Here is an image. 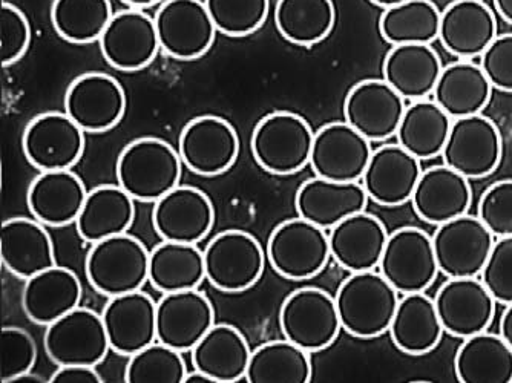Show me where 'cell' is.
Returning a JSON list of instances; mask_svg holds the SVG:
<instances>
[{"label": "cell", "instance_id": "cell-1", "mask_svg": "<svg viewBox=\"0 0 512 383\" xmlns=\"http://www.w3.org/2000/svg\"><path fill=\"white\" fill-rule=\"evenodd\" d=\"M342 330L359 339L387 333L399 304V292L381 272L352 273L335 296Z\"/></svg>", "mask_w": 512, "mask_h": 383}, {"label": "cell", "instance_id": "cell-2", "mask_svg": "<svg viewBox=\"0 0 512 383\" xmlns=\"http://www.w3.org/2000/svg\"><path fill=\"white\" fill-rule=\"evenodd\" d=\"M180 152L168 141L145 137L132 141L117 161V180L135 201L157 203L181 180Z\"/></svg>", "mask_w": 512, "mask_h": 383}, {"label": "cell", "instance_id": "cell-3", "mask_svg": "<svg viewBox=\"0 0 512 383\" xmlns=\"http://www.w3.org/2000/svg\"><path fill=\"white\" fill-rule=\"evenodd\" d=\"M315 132L306 118L295 112L266 115L252 134L250 148L256 163L272 175L301 172L312 157Z\"/></svg>", "mask_w": 512, "mask_h": 383}, {"label": "cell", "instance_id": "cell-4", "mask_svg": "<svg viewBox=\"0 0 512 383\" xmlns=\"http://www.w3.org/2000/svg\"><path fill=\"white\" fill-rule=\"evenodd\" d=\"M149 259L145 244L123 233L92 246L86 256V276L100 295H126L142 290L149 281Z\"/></svg>", "mask_w": 512, "mask_h": 383}, {"label": "cell", "instance_id": "cell-5", "mask_svg": "<svg viewBox=\"0 0 512 383\" xmlns=\"http://www.w3.org/2000/svg\"><path fill=\"white\" fill-rule=\"evenodd\" d=\"M267 258L273 270L290 281L315 278L332 258L329 233L301 217L284 221L270 235Z\"/></svg>", "mask_w": 512, "mask_h": 383}, {"label": "cell", "instance_id": "cell-6", "mask_svg": "<svg viewBox=\"0 0 512 383\" xmlns=\"http://www.w3.org/2000/svg\"><path fill=\"white\" fill-rule=\"evenodd\" d=\"M279 327L287 341L309 353L329 348L342 330L335 298L316 287H304L287 296L279 310Z\"/></svg>", "mask_w": 512, "mask_h": 383}, {"label": "cell", "instance_id": "cell-7", "mask_svg": "<svg viewBox=\"0 0 512 383\" xmlns=\"http://www.w3.org/2000/svg\"><path fill=\"white\" fill-rule=\"evenodd\" d=\"M204 267L207 281L220 292H246L263 276L266 253L250 233L226 230L207 244Z\"/></svg>", "mask_w": 512, "mask_h": 383}, {"label": "cell", "instance_id": "cell-8", "mask_svg": "<svg viewBox=\"0 0 512 383\" xmlns=\"http://www.w3.org/2000/svg\"><path fill=\"white\" fill-rule=\"evenodd\" d=\"M379 272L401 295L425 293L439 275L433 238L417 227H402L388 236Z\"/></svg>", "mask_w": 512, "mask_h": 383}, {"label": "cell", "instance_id": "cell-9", "mask_svg": "<svg viewBox=\"0 0 512 383\" xmlns=\"http://www.w3.org/2000/svg\"><path fill=\"white\" fill-rule=\"evenodd\" d=\"M502 134L491 118L477 114L453 120L442 160L468 180L490 177L500 166Z\"/></svg>", "mask_w": 512, "mask_h": 383}, {"label": "cell", "instance_id": "cell-10", "mask_svg": "<svg viewBox=\"0 0 512 383\" xmlns=\"http://www.w3.org/2000/svg\"><path fill=\"white\" fill-rule=\"evenodd\" d=\"M43 341L46 354L59 367H97L111 350L102 315L86 307H77L48 325Z\"/></svg>", "mask_w": 512, "mask_h": 383}, {"label": "cell", "instance_id": "cell-11", "mask_svg": "<svg viewBox=\"0 0 512 383\" xmlns=\"http://www.w3.org/2000/svg\"><path fill=\"white\" fill-rule=\"evenodd\" d=\"M431 238L439 272L448 278L480 276L496 243L482 220L468 213L437 226Z\"/></svg>", "mask_w": 512, "mask_h": 383}, {"label": "cell", "instance_id": "cell-12", "mask_svg": "<svg viewBox=\"0 0 512 383\" xmlns=\"http://www.w3.org/2000/svg\"><path fill=\"white\" fill-rule=\"evenodd\" d=\"M22 148L39 171H66L85 152V131L66 112H45L28 123Z\"/></svg>", "mask_w": 512, "mask_h": 383}, {"label": "cell", "instance_id": "cell-13", "mask_svg": "<svg viewBox=\"0 0 512 383\" xmlns=\"http://www.w3.org/2000/svg\"><path fill=\"white\" fill-rule=\"evenodd\" d=\"M155 25L161 50L178 60L200 59L217 36L203 0H166L155 16Z\"/></svg>", "mask_w": 512, "mask_h": 383}, {"label": "cell", "instance_id": "cell-14", "mask_svg": "<svg viewBox=\"0 0 512 383\" xmlns=\"http://www.w3.org/2000/svg\"><path fill=\"white\" fill-rule=\"evenodd\" d=\"M178 152L189 171L201 177H217L234 166L240 154V138L234 126L217 115L194 118L184 126Z\"/></svg>", "mask_w": 512, "mask_h": 383}, {"label": "cell", "instance_id": "cell-15", "mask_svg": "<svg viewBox=\"0 0 512 383\" xmlns=\"http://www.w3.org/2000/svg\"><path fill=\"white\" fill-rule=\"evenodd\" d=\"M434 304L445 333L454 338L467 339L483 333L496 316V299L479 278H448Z\"/></svg>", "mask_w": 512, "mask_h": 383}, {"label": "cell", "instance_id": "cell-16", "mask_svg": "<svg viewBox=\"0 0 512 383\" xmlns=\"http://www.w3.org/2000/svg\"><path fill=\"white\" fill-rule=\"evenodd\" d=\"M126 94L119 80L103 73L77 77L65 94V112L85 132L100 134L122 122Z\"/></svg>", "mask_w": 512, "mask_h": 383}, {"label": "cell", "instance_id": "cell-17", "mask_svg": "<svg viewBox=\"0 0 512 383\" xmlns=\"http://www.w3.org/2000/svg\"><path fill=\"white\" fill-rule=\"evenodd\" d=\"M99 42L106 62L125 73L151 65L161 50L155 19L135 8L115 13Z\"/></svg>", "mask_w": 512, "mask_h": 383}, {"label": "cell", "instance_id": "cell-18", "mask_svg": "<svg viewBox=\"0 0 512 383\" xmlns=\"http://www.w3.org/2000/svg\"><path fill=\"white\" fill-rule=\"evenodd\" d=\"M405 99L385 80L356 83L344 103L345 122L370 141H385L398 134Z\"/></svg>", "mask_w": 512, "mask_h": 383}, {"label": "cell", "instance_id": "cell-19", "mask_svg": "<svg viewBox=\"0 0 512 383\" xmlns=\"http://www.w3.org/2000/svg\"><path fill=\"white\" fill-rule=\"evenodd\" d=\"M371 154L370 140L347 122H335L316 132L310 164L316 177L352 183L364 177Z\"/></svg>", "mask_w": 512, "mask_h": 383}, {"label": "cell", "instance_id": "cell-20", "mask_svg": "<svg viewBox=\"0 0 512 383\" xmlns=\"http://www.w3.org/2000/svg\"><path fill=\"white\" fill-rule=\"evenodd\" d=\"M214 223V204L197 187H175L152 210V224L163 241L198 244L211 232Z\"/></svg>", "mask_w": 512, "mask_h": 383}, {"label": "cell", "instance_id": "cell-21", "mask_svg": "<svg viewBox=\"0 0 512 383\" xmlns=\"http://www.w3.org/2000/svg\"><path fill=\"white\" fill-rule=\"evenodd\" d=\"M215 325L214 305L194 290L163 293L157 304V341L186 353Z\"/></svg>", "mask_w": 512, "mask_h": 383}, {"label": "cell", "instance_id": "cell-22", "mask_svg": "<svg viewBox=\"0 0 512 383\" xmlns=\"http://www.w3.org/2000/svg\"><path fill=\"white\" fill-rule=\"evenodd\" d=\"M102 318L111 350L120 356H134L157 342V304L142 290L109 298Z\"/></svg>", "mask_w": 512, "mask_h": 383}, {"label": "cell", "instance_id": "cell-23", "mask_svg": "<svg viewBox=\"0 0 512 383\" xmlns=\"http://www.w3.org/2000/svg\"><path fill=\"white\" fill-rule=\"evenodd\" d=\"M422 172L421 160L407 149L384 145L371 154L362 186L379 206L398 207L411 201Z\"/></svg>", "mask_w": 512, "mask_h": 383}, {"label": "cell", "instance_id": "cell-24", "mask_svg": "<svg viewBox=\"0 0 512 383\" xmlns=\"http://www.w3.org/2000/svg\"><path fill=\"white\" fill-rule=\"evenodd\" d=\"M497 36L496 16L483 0H456L442 11L440 42L459 59L482 56Z\"/></svg>", "mask_w": 512, "mask_h": 383}, {"label": "cell", "instance_id": "cell-25", "mask_svg": "<svg viewBox=\"0 0 512 383\" xmlns=\"http://www.w3.org/2000/svg\"><path fill=\"white\" fill-rule=\"evenodd\" d=\"M388 233L385 224L371 213H355L330 229L332 258L350 273L379 269Z\"/></svg>", "mask_w": 512, "mask_h": 383}, {"label": "cell", "instance_id": "cell-26", "mask_svg": "<svg viewBox=\"0 0 512 383\" xmlns=\"http://www.w3.org/2000/svg\"><path fill=\"white\" fill-rule=\"evenodd\" d=\"M414 212L433 226L467 215L473 203L470 181L447 164L422 172L411 197Z\"/></svg>", "mask_w": 512, "mask_h": 383}, {"label": "cell", "instance_id": "cell-27", "mask_svg": "<svg viewBox=\"0 0 512 383\" xmlns=\"http://www.w3.org/2000/svg\"><path fill=\"white\" fill-rule=\"evenodd\" d=\"M368 195L358 181L341 183L315 177L302 183L296 192L298 215L324 230L333 229L345 218L367 207Z\"/></svg>", "mask_w": 512, "mask_h": 383}, {"label": "cell", "instance_id": "cell-28", "mask_svg": "<svg viewBox=\"0 0 512 383\" xmlns=\"http://www.w3.org/2000/svg\"><path fill=\"white\" fill-rule=\"evenodd\" d=\"M82 295L79 276L68 267L54 266L27 279L22 307L30 321L48 327L80 307Z\"/></svg>", "mask_w": 512, "mask_h": 383}, {"label": "cell", "instance_id": "cell-29", "mask_svg": "<svg viewBox=\"0 0 512 383\" xmlns=\"http://www.w3.org/2000/svg\"><path fill=\"white\" fill-rule=\"evenodd\" d=\"M0 256L5 269L25 281L57 266L50 233L36 218H11L2 224Z\"/></svg>", "mask_w": 512, "mask_h": 383}, {"label": "cell", "instance_id": "cell-30", "mask_svg": "<svg viewBox=\"0 0 512 383\" xmlns=\"http://www.w3.org/2000/svg\"><path fill=\"white\" fill-rule=\"evenodd\" d=\"M88 192L79 175L66 171L42 172L28 189L27 201L33 217L50 227L76 223Z\"/></svg>", "mask_w": 512, "mask_h": 383}, {"label": "cell", "instance_id": "cell-31", "mask_svg": "<svg viewBox=\"0 0 512 383\" xmlns=\"http://www.w3.org/2000/svg\"><path fill=\"white\" fill-rule=\"evenodd\" d=\"M442 69L439 54L431 45L411 43L393 46L385 57L382 73L385 82L405 100L417 102L433 95Z\"/></svg>", "mask_w": 512, "mask_h": 383}, {"label": "cell", "instance_id": "cell-32", "mask_svg": "<svg viewBox=\"0 0 512 383\" xmlns=\"http://www.w3.org/2000/svg\"><path fill=\"white\" fill-rule=\"evenodd\" d=\"M250 351L246 336L234 325L218 324L192 350L195 370L203 371L218 383L246 380Z\"/></svg>", "mask_w": 512, "mask_h": 383}, {"label": "cell", "instance_id": "cell-33", "mask_svg": "<svg viewBox=\"0 0 512 383\" xmlns=\"http://www.w3.org/2000/svg\"><path fill=\"white\" fill-rule=\"evenodd\" d=\"M134 201L125 189L112 184L88 192L76 221L80 238L86 243L96 244L128 232L135 220Z\"/></svg>", "mask_w": 512, "mask_h": 383}, {"label": "cell", "instance_id": "cell-34", "mask_svg": "<svg viewBox=\"0 0 512 383\" xmlns=\"http://www.w3.org/2000/svg\"><path fill=\"white\" fill-rule=\"evenodd\" d=\"M491 95L493 85L482 66L471 60H460L442 69L433 91L434 102L453 120L482 114L490 105Z\"/></svg>", "mask_w": 512, "mask_h": 383}, {"label": "cell", "instance_id": "cell-35", "mask_svg": "<svg viewBox=\"0 0 512 383\" xmlns=\"http://www.w3.org/2000/svg\"><path fill=\"white\" fill-rule=\"evenodd\" d=\"M388 331L393 344L410 356L430 353L445 333L434 299L425 293H410L399 299Z\"/></svg>", "mask_w": 512, "mask_h": 383}, {"label": "cell", "instance_id": "cell-36", "mask_svg": "<svg viewBox=\"0 0 512 383\" xmlns=\"http://www.w3.org/2000/svg\"><path fill=\"white\" fill-rule=\"evenodd\" d=\"M454 368L462 383H512V348L500 334H474L463 339Z\"/></svg>", "mask_w": 512, "mask_h": 383}, {"label": "cell", "instance_id": "cell-37", "mask_svg": "<svg viewBox=\"0 0 512 383\" xmlns=\"http://www.w3.org/2000/svg\"><path fill=\"white\" fill-rule=\"evenodd\" d=\"M206 279L204 252L197 244L163 241L151 252L149 281L161 293L183 292L200 287Z\"/></svg>", "mask_w": 512, "mask_h": 383}, {"label": "cell", "instance_id": "cell-38", "mask_svg": "<svg viewBox=\"0 0 512 383\" xmlns=\"http://www.w3.org/2000/svg\"><path fill=\"white\" fill-rule=\"evenodd\" d=\"M453 118L434 100H417L407 106L398 129L402 148L419 160L439 157L447 145Z\"/></svg>", "mask_w": 512, "mask_h": 383}, {"label": "cell", "instance_id": "cell-39", "mask_svg": "<svg viewBox=\"0 0 512 383\" xmlns=\"http://www.w3.org/2000/svg\"><path fill=\"white\" fill-rule=\"evenodd\" d=\"M332 0H278L275 23L287 42L313 46L327 39L335 27Z\"/></svg>", "mask_w": 512, "mask_h": 383}, {"label": "cell", "instance_id": "cell-40", "mask_svg": "<svg viewBox=\"0 0 512 383\" xmlns=\"http://www.w3.org/2000/svg\"><path fill=\"white\" fill-rule=\"evenodd\" d=\"M309 351L290 341L266 342L252 351L246 380L249 383H309Z\"/></svg>", "mask_w": 512, "mask_h": 383}, {"label": "cell", "instance_id": "cell-41", "mask_svg": "<svg viewBox=\"0 0 512 383\" xmlns=\"http://www.w3.org/2000/svg\"><path fill=\"white\" fill-rule=\"evenodd\" d=\"M439 8L431 0H408L387 8L379 19V31L391 45H430L439 39Z\"/></svg>", "mask_w": 512, "mask_h": 383}, {"label": "cell", "instance_id": "cell-42", "mask_svg": "<svg viewBox=\"0 0 512 383\" xmlns=\"http://www.w3.org/2000/svg\"><path fill=\"white\" fill-rule=\"evenodd\" d=\"M112 16L109 0H54L51 8L54 30L77 45L100 40Z\"/></svg>", "mask_w": 512, "mask_h": 383}, {"label": "cell", "instance_id": "cell-43", "mask_svg": "<svg viewBox=\"0 0 512 383\" xmlns=\"http://www.w3.org/2000/svg\"><path fill=\"white\" fill-rule=\"evenodd\" d=\"M186 374L188 370L181 351L157 341L131 356L125 382L183 383Z\"/></svg>", "mask_w": 512, "mask_h": 383}, {"label": "cell", "instance_id": "cell-44", "mask_svg": "<svg viewBox=\"0 0 512 383\" xmlns=\"http://www.w3.org/2000/svg\"><path fill=\"white\" fill-rule=\"evenodd\" d=\"M215 28L230 37H246L263 27L269 0H204Z\"/></svg>", "mask_w": 512, "mask_h": 383}, {"label": "cell", "instance_id": "cell-45", "mask_svg": "<svg viewBox=\"0 0 512 383\" xmlns=\"http://www.w3.org/2000/svg\"><path fill=\"white\" fill-rule=\"evenodd\" d=\"M37 347L31 334L23 328L5 327L2 330V370L0 382L10 383L20 374L33 370Z\"/></svg>", "mask_w": 512, "mask_h": 383}, {"label": "cell", "instance_id": "cell-46", "mask_svg": "<svg viewBox=\"0 0 512 383\" xmlns=\"http://www.w3.org/2000/svg\"><path fill=\"white\" fill-rule=\"evenodd\" d=\"M477 217L497 238L512 236V180L497 181L483 192Z\"/></svg>", "mask_w": 512, "mask_h": 383}, {"label": "cell", "instance_id": "cell-47", "mask_svg": "<svg viewBox=\"0 0 512 383\" xmlns=\"http://www.w3.org/2000/svg\"><path fill=\"white\" fill-rule=\"evenodd\" d=\"M480 279L497 304H512V236L497 239Z\"/></svg>", "mask_w": 512, "mask_h": 383}, {"label": "cell", "instance_id": "cell-48", "mask_svg": "<svg viewBox=\"0 0 512 383\" xmlns=\"http://www.w3.org/2000/svg\"><path fill=\"white\" fill-rule=\"evenodd\" d=\"M0 23H2V66L14 65L25 56L30 46V23L22 10L8 2L2 4Z\"/></svg>", "mask_w": 512, "mask_h": 383}, {"label": "cell", "instance_id": "cell-49", "mask_svg": "<svg viewBox=\"0 0 512 383\" xmlns=\"http://www.w3.org/2000/svg\"><path fill=\"white\" fill-rule=\"evenodd\" d=\"M480 66L493 88L512 92V34H500L480 56Z\"/></svg>", "mask_w": 512, "mask_h": 383}, {"label": "cell", "instance_id": "cell-50", "mask_svg": "<svg viewBox=\"0 0 512 383\" xmlns=\"http://www.w3.org/2000/svg\"><path fill=\"white\" fill-rule=\"evenodd\" d=\"M51 383H102L103 379L97 373L96 367H85V365H66L59 367L53 374Z\"/></svg>", "mask_w": 512, "mask_h": 383}, {"label": "cell", "instance_id": "cell-51", "mask_svg": "<svg viewBox=\"0 0 512 383\" xmlns=\"http://www.w3.org/2000/svg\"><path fill=\"white\" fill-rule=\"evenodd\" d=\"M502 318H500V336L512 348V304L505 305Z\"/></svg>", "mask_w": 512, "mask_h": 383}, {"label": "cell", "instance_id": "cell-52", "mask_svg": "<svg viewBox=\"0 0 512 383\" xmlns=\"http://www.w3.org/2000/svg\"><path fill=\"white\" fill-rule=\"evenodd\" d=\"M494 7L503 20L512 25V0H494Z\"/></svg>", "mask_w": 512, "mask_h": 383}, {"label": "cell", "instance_id": "cell-53", "mask_svg": "<svg viewBox=\"0 0 512 383\" xmlns=\"http://www.w3.org/2000/svg\"><path fill=\"white\" fill-rule=\"evenodd\" d=\"M183 383H218L217 380L207 376L203 371L195 370L194 373L186 374Z\"/></svg>", "mask_w": 512, "mask_h": 383}, {"label": "cell", "instance_id": "cell-54", "mask_svg": "<svg viewBox=\"0 0 512 383\" xmlns=\"http://www.w3.org/2000/svg\"><path fill=\"white\" fill-rule=\"evenodd\" d=\"M122 2L135 10H145L160 4L161 0H122Z\"/></svg>", "mask_w": 512, "mask_h": 383}, {"label": "cell", "instance_id": "cell-55", "mask_svg": "<svg viewBox=\"0 0 512 383\" xmlns=\"http://www.w3.org/2000/svg\"><path fill=\"white\" fill-rule=\"evenodd\" d=\"M46 380L43 379V377L37 376V374L31 373V371H28V373L20 374V376H17L16 379L11 380L10 383H45Z\"/></svg>", "mask_w": 512, "mask_h": 383}, {"label": "cell", "instance_id": "cell-56", "mask_svg": "<svg viewBox=\"0 0 512 383\" xmlns=\"http://www.w3.org/2000/svg\"><path fill=\"white\" fill-rule=\"evenodd\" d=\"M371 4L378 5V7L391 8L396 7V5L404 4V2H408V0H370Z\"/></svg>", "mask_w": 512, "mask_h": 383}]
</instances>
